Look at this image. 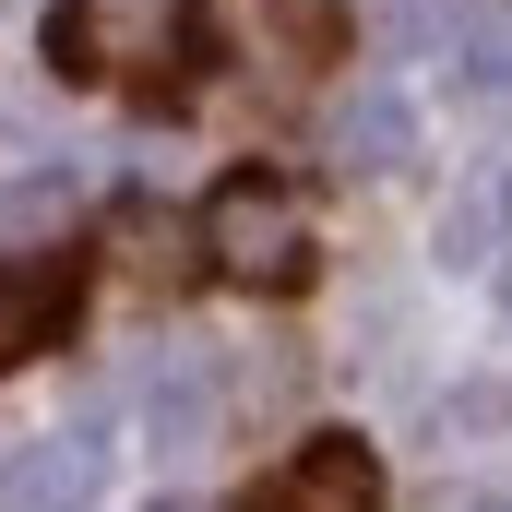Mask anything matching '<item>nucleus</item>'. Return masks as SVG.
<instances>
[{
  "label": "nucleus",
  "instance_id": "obj_5",
  "mask_svg": "<svg viewBox=\"0 0 512 512\" xmlns=\"http://www.w3.org/2000/svg\"><path fill=\"white\" fill-rule=\"evenodd\" d=\"M0 501H12V512H84V501H96V441H84V429L24 441V453L0 465Z\"/></svg>",
  "mask_w": 512,
  "mask_h": 512
},
{
  "label": "nucleus",
  "instance_id": "obj_7",
  "mask_svg": "<svg viewBox=\"0 0 512 512\" xmlns=\"http://www.w3.org/2000/svg\"><path fill=\"white\" fill-rule=\"evenodd\" d=\"M334 143H346V167H405V155H417V108L370 84V96H346V131H334Z\"/></svg>",
  "mask_w": 512,
  "mask_h": 512
},
{
  "label": "nucleus",
  "instance_id": "obj_1",
  "mask_svg": "<svg viewBox=\"0 0 512 512\" xmlns=\"http://www.w3.org/2000/svg\"><path fill=\"white\" fill-rule=\"evenodd\" d=\"M310 203H298V179H274V167H239L215 203H203V262L227 274V286H251V298H298L310 286Z\"/></svg>",
  "mask_w": 512,
  "mask_h": 512
},
{
  "label": "nucleus",
  "instance_id": "obj_3",
  "mask_svg": "<svg viewBox=\"0 0 512 512\" xmlns=\"http://www.w3.org/2000/svg\"><path fill=\"white\" fill-rule=\"evenodd\" d=\"M239 512H382V465H370V441L322 429V441H298Z\"/></svg>",
  "mask_w": 512,
  "mask_h": 512
},
{
  "label": "nucleus",
  "instance_id": "obj_9",
  "mask_svg": "<svg viewBox=\"0 0 512 512\" xmlns=\"http://www.w3.org/2000/svg\"><path fill=\"white\" fill-rule=\"evenodd\" d=\"M477 72H489V84L512 96V36H477Z\"/></svg>",
  "mask_w": 512,
  "mask_h": 512
},
{
  "label": "nucleus",
  "instance_id": "obj_6",
  "mask_svg": "<svg viewBox=\"0 0 512 512\" xmlns=\"http://www.w3.org/2000/svg\"><path fill=\"white\" fill-rule=\"evenodd\" d=\"M143 429H155V453H203L215 441V370L203 358H167L143 382Z\"/></svg>",
  "mask_w": 512,
  "mask_h": 512
},
{
  "label": "nucleus",
  "instance_id": "obj_2",
  "mask_svg": "<svg viewBox=\"0 0 512 512\" xmlns=\"http://www.w3.org/2000/svg\"><path fill=\"white\" fill-rule=\"evenodd\" d=\"M191 24H203V0H60L48 12V48L84 84H131V72H167L191 48Z\"/></svg>",
  "mask_w": 512,
  "mask_h": 512
},
{
  "label": "nucleus",
  "instance_id": "obj_4",
  "mask_svg": "<svg viewBox=\"0 0 512 512\" xmlns=\"http://www.w3.org/2000/svg\"><path fill=\"white\" fill-rule=\"evenodd\" d=\"M72 298H84V262H72V251H24V262H0V370H24L36 346H60Z\"/></svg>",
  "mask_w": 512,
  "mask_h": 512
},
{
  "label": "nucleus",
  "instance_id": "obj_8",
  "mask_svg": "<svg viewBox=\"0 0 512 512\" xmlns=\"http://www.w3.org/2000/svg\"><path fill=\"white\" fill-rule=\"evenodd\" d=\"M393 36L441 48V36H465V0H393Z\"/></svg>",
  "mask_w": 512,
  "mask_h": 512
}]
</instances>
